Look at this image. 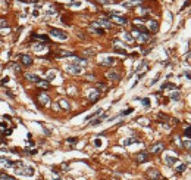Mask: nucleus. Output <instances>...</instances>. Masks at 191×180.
<instances>
[{"instance_id":"f257e3e1","label":"nucleus","mask_w":191,"mask_h":180,"mask_svg":"<svg viewBox=\"0 0 191 180\" xmlns=\"http://www.w3.org/2000/svg\"><path fill=\"white\" fill-rule=\"evenodd\" d=\"M13 170H15V173H16L18 176H25V177H31V176H34V173H35V170H34L32 165H28V164L22 163V161H18V163H15Z\"/></svg>"},{"instance_id":"f03ea898","label":"nucleus","mask_w":191,"mask_h":180,"mask_svg":"<svg viewBox=\"0 0 191 180\" xmlns=\"http://www.w3.org/2000/svg\"><path fill=\"white\" fill-rule=\"evenodd\" d=\"M50 35L53 39H56V40H66L68 39V34L65 33V31H62V30H59V28H51L50 30Z\"/></svg>"},{"instance_id":"7ed1b4c3","label":"nucleus","mask_w":191,"mask_h":180,"mask_svg":"<svg viewBox=\"0 0 191 180\" xmlns=\"http://www.w3.org/2000/svg\"><path fill=\"white\" fill-rule=\"evenodd\" d=\"M131 35H134V37L137 39L138 43H147V41L150 40V35H148L146 31H138V30H137V31H134Z\"/></svg>"},{"instance_id":"20e7f679","label":"nucleus","mask_w":191,"mask_h":180,"mask_svg":"<svg viewBox=\"0 0 191 180\" xmlns=\"http://www.w3.org/2000/svg\"><path fill=\"white\" fill-rule=\"evenodd\" d=\"M15 165V163L12 159L6 158V156H0V168L2 170H7V168H12Z\"/></svg>"},{"instance_id":"39448f33","label":"nucleus","mask_w":191,"mask_h":180,"mask_svg":"<svg viewBox=\"0 0 191 180\" xmlns=\"http://www.w3.org/2000/svg\"><path fill=\"white\" fill-rule=\"evenodd\" d=\"M66 71L69 74H81L82 73V66L76 65V64H69V65H66Z\"/></svg>"},{"instance_id":"423d86ee","label":"nucleus","mask_w":191,"mask_h":180,"mask_svg":"<svg viewBox=\"0 0 191 180\" xmlns=\"http://www.w3.org/2000/svg\"><path fill=\"white\" fill-rule=\"evenodd\" d=\"M147 177L151 180H162V174L156 170V168H150L147 170Z\"/></svg>"},{"instance_id":"0eeeda50","label":"nucleus","mask_w":191,"mask_h":180,"mask_svg":"<svg viewBox=\"0 0 191 180\" xmlns=\"http://www.w3.org/2000/svg\"><path fill=\"white\" fill-rule=\"evenodd\" d=\"M19 62L24 66H31L32 65V58L29 55H19Z\"/></svg>"},{"instance_id":"6e6552de","label":"nucleus","mask_w":191,"mask_h":180,"mask_svg":"<svg viewBox=\"0 0 191 180\" xmlns=\"http://www.w3.org/2000/svg\"><path fill=\"white\" fill-rule=\"evenodd\" d=\"M163 159H165V164H168V165H175L178 163V158L174 156V155H170V154H166L163 156Z\"/></svg>"},{"instance_id":"1a4fd4ad","label":"nucleus","mask_w":191,"mask_h":180,"mask_svg":"<svg viewBox=\"0 0 191 180\" xmlns=\"http://www.w3.org/2000/svg\"><path fill=\"white\" fill-rule=\"evenodd\" d=\"M99 98H100V92H99L97 89H93V90H90V92H88V99H90V102L99 100Z\"/></svg>"},{"instance_id":"9d476101","label":"nucleus","mask_w":191,"mask_h":180,"mask_svg":"<svg viewBox=\"0 0 191 180\" xmlns=\"http://www.w3.org/2000/svg\"><path fill=\"white\" fill-rule=\"evenodd\" d=\"M110 18L116 22V24H121V25H125L126 22H128V19L125 16H121V15H110Z\"/></svg>"},{"instance_id":"9b49d317","label":"nucleus","mask_w":191,"mask_h":180,"mask_svg":"<svg viewBox=\"0 0 191 180\" xmlns=\"http://www.w3.org/2000/svg\"><path fill=\"white\" fill-rule=\"evenodd\" d=\"M100 64H102V65H106V66H112V65L116 64V59H115L113 56H104V58L102 59Z\"/></svg>"},{"instance_id":"f8f14e48","label":"nucleus","mask_w":191,"mask_h":180,"mask_svg":"<svg viewBox=\"0 0 191 180\" xmlns=\"http://www.w3.org/2000/svg\"><path fill=\"white\" fill-rule=\"evenodd\" d=\"M97 24L100 25V27H104V28H112L113 25H112V22L107 19V18H99V21H97Z\"/></svg>"},{"instance_id":"ddd939ff","label":"nucleus","mask_w":191,"mask_h":180,"mask_svg":"<svg viewBox=\"0 0 191 180\" xmlns=\"http://www.w3.org/2000/svg\"><path fill=\"white\" fill-rule=\"evenodd\" d=\"M122 5L125 8H135V6H140L141 5V0H125Z\"/></svg>"},{"instance_id":"4468645a","label":"nucleus","mask_w":191,"mask_h":180,"mask_svg":"<svg viewBox=\"0 0 191 180\" xmlns=\"http://www.w3.org/2000/svg\"><path fill=\"white\" fill-rule=\"evenodd\" d=\"M163 151V143H154V145H151V148H150V152L151 154H159V152H162Z\"/></svg>"},{"instance_id":"2eb2a0df","label":"nucleus","mask_w":191,"mask_h":180,"mask_svg":"<svg viewBox=\"0 0 191 180\" xmlns=\"http://www.w3.org/2000/svg\"><path fill=\"white\" fill-rule=\"evenodd\" d=\"M135 159H137V163H140V164H141V163H146V161H148V159H150V156H148V154H147V152H140V154L137 155V158H135Z\"/></svg>"},{"instance_id":"dca6fc26","label":"nucleus","mask_w":191,"mask_h":180,"mask_svg":"<svg viewBox=\"0 0 191 180\" xmlns=\"http://www.w3.org/2000/svg\"><path fill=\"white\" fill-rule=\"evenodd\" d=\"M106 77H107L109 80H112V81H118V80L121 78V75L116 73V71H109V73L106 74Z\"/></svg>"},{"instance_id":"f3484780","label":"nucleus","mask_w":191,"mask_h":180,"mask_svg":"<svg viewBox=\"0 0 191 180\" xmlns=\"http://www.w3.org/2000/svg\"><path fill=\"white\" fill-rule=\"evenodd\" d=\"M38 100H40V103L43 105V106H47L49 103H50V98L47 96V95H40V96H38Z\"/></svg>"},{"instance_id":"a211bd4d","label":"nucleus","mask_w":191,"mask_h":180,"mask_svg":"<svg viewBox=\"0 0 191 180\" xmlns=\"http://www.w3.org/2000/svg\"><path fill=\"white\" fill-rule=\"evenodd\" d=\"M57 105H59V108H62V109H65V111H68L69 108H71V105H69V102L66 99H59Z\"/></svg>"},{"instance_id":"6ab92c4d","label":"nucleus","mask_w":191,"mask_h":180,"mask_svg":"<svg viewBox=\"0 0 191 180\" xmlns=\"http://www.w3.org/2000/svg\"><path fill=\"white\" fill-rule=\"evenodd\" d=\"M148 30H150L151 33H157V30H159L157 21H150V22H148Z\"/></svg>"},{"instance_id":"aec40b11","label":"nucleus","mask_w":191,"mask_h":180,"mask_svg":"<svg viewBox=\"0 0 191 180\" xmlns=\"http://www.w3.org/2000/svg\"><path fill=\"white\" fill-rule=\"evenodd\" d=\"M147 69V62H143L138 68H137V74H138V77H143L144 75V71Z\"/></svg>"},{"instance_id":"412c9836","label":"nucleus","mask_w":191,"mask_h":180,"mask_svg":"<svg viewBox=\"0 0 191 180\" xmlns=\"http://www.w3.org/2000/svg\"><path fill=\"white\" fill-rule=\"evenodd\" d=\"M25 78L28 81H32V83H38V81H40V77H38L37 74H25Z\"/></svg>"},{"instance_id":"4be33fe9","label":"nucleus","mask_w":191,"mask_h":180,"mask_svg":"<svg viewBox=\"0 0 191 180\" xmlns=\"http://www.w3.org/2000/svg\"><path fill=\"white\" fill-rule=\"evenodd\" d=\"M182 148H184V149H188V151L191 149V139H190V137H188V139H187V137L182 139Z\"/></svg>"},{"instance_id":"5701e85b","label":"nucleus","mask_w":191,"mask_h":180,"mask_svg":"<svg viewBox=\"0 0 191 180\" xmlns=\"http://www.w3.org/2000/svg\"><path fill=\"white\" fill-rule=\"evenodd\" d=\"M137 142H138V139H135V137H129V139L122 140V145H124V146H128V145H132V143H137Z\"/></svg>"},{"instance_id":"b1692460","label":"nucleus","mask_w":191,"mask_h":180,"mask_svg":"<svg viewBox=\"0 0 191 180\" xmlns=\"http://www.w3.org/2000/svg\"><path fill=\"white\" fill-rule=\"evenodd\" d=\"M122 37H124V41H126L128 44H132V43H134V39H132V35H131L129 33H124Z\"/></svg>"},{"instance_id":"393cba45","label":"nucleus","mask_w":191,"mask_h":180,"mask_svg":"<svg viewBox=\"0 0 191 180\" xmlns=\"http://www.w3.org/2000/svg\"><path fill=\"white\" fill-rule=\"evenodd\" d=\"M32 49H34L37 53H40V52H44V50H47L46 44H34V46H32Z\"/></svg>"},{"instance_id":"a878e982","label":"nucleus","mask_w":191,"mask_h":180,"mask_svg":"<svg viewBox=\"0 0 191 180\" xmlns=\"http://www.w3.org/2000/svg\"><path fill=\"white\" fill-rule=\"evenodd\" d=\"M59 56H60V58L68 56V58H69V56H75V53L71 52V50H60V52H59Z\"/></svg>"},{"instance_id":"bb28decb","label":"nucleus","mask_w":191,"mask_h":180,"mask_svg":"<svg viewBox=\"0 0 191 180\" xmlns=\"http://www.w3.org/2000/svg\"><path fill=\"white\" fill-rule=\"evenodd\" d=\"M106 117H107V114H102V117H99V118H96L94 121H91V125H97V124H100Z\"/></svg>"},{"instance_id":"cd10ccee","label":"nucleus","mask_w":191,"mask_h":180,"mask_svg":"<svg viewBox=\"0 0 191 180\" xmlns=\"http://www.w3.org/2000/svg\"><path fill=\"white\" fill-rule=\"evenodd\" d=\"M102 112H103V109H97V111H96V112H93V114H90V115H88V117H87L85 120L88 121V120H91V118H96V117H97V115H100Z\"/></svg>"},{"instance_id":"c85d7f7f","label":"nucleus","mask_w":191,"mask_h":180,"mask_svg":"<svg viewBox=\"0 0 191 180\" xmlns=\"http://www.w3.org/2000/svg\"><path fill=\"white\" fill-rule=\"evenodd\" d=\"M169 98H170L172 100H179V99H181V95H179V92H172Z\"/></svg>"},{"instance_id":"c756f323","label":"nucleus","mask_w":191,"mask_h":180,"mask_svg":"<svg viewBox=\"0 0 191 180\" xmlns=\"http://www.w3.org/2000/svg\"><path fill=\"white\" fill-rule=\"evenodd\" d=\"M37 84H38V87H40V89H49V87H50L49 81H41V80H40Z\"/></svg>"},{"instance_id":"7c9ffc66","label":"nucleus","mask_w":191,"mask_h":180,"mask_svg":"<svg viewBox=\"0 0 191 180\" xmlns=\"http://www.w3.org/2000/svg\"><path fill=\"white\" fill-rule=\"evenodd\" d=\"M34 37H35V39H38L40 41H49V37H47V35H44V34H41V35L34 34Z\"/></svg>"},{"instance_id":"2f4dec72","label":"nucleus","mask_w":191,"mask_h":180,"mask_svg":"<svg viewBox=\"0 0 191 180\" xmlns=\"http://www.w3.org/2000/svg\"><path fill=\"white\" fill-rule=\"evenodd\" d=\"M0 180H15L12 176L6 174V173H0Z\"/></svg>"},{"instance_id":"473e14b6","label":"nucleus","mask_w":191,"mask_h":180,"mask_svg":"<svg viewBox=\"0 0 191 180\" xmlns=\"http://www.w3.org/2000/svg\"><path fill=\"white\" fill-rule=\"evenodd\" d=\"M93 55H96L94 49H85L84 50V56H93Z\"/></svg>"},{"instance_id":"72a5a7b5","label":"nucleus","mask_w":191,"mask_h":180,"mask_svg":"<svg viewBox=\"0 0 191 180\" xmlns=\"http://www.w3.org/2000/svg\"><path fill=\"white\" fill-rule=\"evenodd\" d=\"M187 170V165L185 164H179L178 167H176V173H184Z\"/></svg>"},{"instance_id":"f704fd0d","label":"nucleus","mask_w":191,"mask_h":180,"mask_svg":"<svg viewBox=\"0 0 191 180\" xmlns=\"http://www.w3.org/2000/svg\"><path fill=\"white\" fill-rule=\"evenodd\" d=\"M69 6H72V8H80L81 6V2H80V0H72V2L69 3Z\"/></svg>"},{"instance_id":"c9c22d12","label":"nucleus","mask_w":191,"mask_h":180,"mask_svg":"<svg viewBox=\"0 0 191 180\" xmlns=\"http://www.w3.org/2000/svg\"><path fill=\"white\" fill-rule=\"evenodd\" d=\"M54 77H56V73H54V71H50V73H49V77H47V81L54 80Z\"/></svg>"},{"instance_id":"e433bc0d","label":"nucleus","mask_w":191,"mask_h":180,"mask_svg":"<svg viewBox=\"0 0 191 180\" xmlns=\"http://www.w3.org/2000/svg\"><path fill=\"white\" fill-rule=\"evenodd\" d=\"M12 68H13V71H15L16 74H19V73H21V66H19V65H16V64H12Z\"/></svg>"},{"instance_id":"4c0bfd02","label":"nucleus","mask_w":191,"mask_h":180,"mask_svg":"<svg viewBox=\"0 0 191 180\" xmlns=\"http://www.w3.org/2000/svg\"><path fill=\"white\" fill-rule=\"evenodd\" d=\"M134 109H132V108H128V109H125V111H122L121 112V115H128V114H131Z\"/></svg>"},{"instance_id":"58836bf2","label":"nucleus","mask_w":191,"mask_h":180,"mask_svg":"<svg viewBox=\"0 0 191 180\" xmlns=\"http://www.w3.org/2000/svg\"><path fill=\"white\" fill-rule=\"evenodd\" d=\"M97 86H99V87H97V90H99V92H100V90H107V87H106L103 83H99Z\"/></svg>"},{"instance_id":"ea45409f","label":"nucleus","mask_w":191,"mask_h":180,"mask_svg":"<svg viewBox=\"0 0 191 180\" xmlns=\"http://www.w3.org/2000/svg\"><path fill=\"white\" fill-rule=\"evenodd\" d=\"M138 123H140L141 125H148V120H146V118H141V120H138Z\"/></svg>"},{"instance_id":"a19ab883","label":"nucleus","mask_w":191,"mask_h":180,"mask_svg":"<svg viewBox=\"0 0 191 180\" xmlns=\"http://www.w3.org/2000/svg\"><path fill=\"white\" fill-rule=\"evenodd\" d=\"M115 52H118V53H121V55H125V49H122V47H116V49H115Z\"/></svg>"},{"instance_id":"79ce46f5","label":"nucleus","mask_w":191,"mask_h":180,"mask_svg":"<svg viewBox=\"0 0 191 180\" xmlns=\"http://www.w3.org/2000/svg\"><path fill=\"white\" fill-rule=\"evenodd\" d=\"M184 134H185V137H190V136H191V127H188V129H185V131H184Z\"/></svg>"},{"instance_id":"37998d69","label":"nucleus","mask_w":191,"mask_h":180,"mask_svg":"<svg viewBox=\"0 0 191 180\" xmlns=\"http://www.w3.org/2000/svg\"><path fill=\"white\" fill-rule=\"evenodd\" d=\"M99 3H102V5H110L112 3V0H97Z\"/></svg>"},{"instance_id":"c03bdc74","label":"nucleus","mask_w":191,"mask_h":180,"mask_svg":"<svg viewBox=\"0 0 191 180\" xmlns=\"http://www.w3.org/2000/svg\"><path fill=\"white\" fill-rule=\"evenodd\" d=\"M94 145L97 146V148H99V146H102V140H100V139H96V140H94Z\"/></svg>"},{"instance_id":"a18cd8bd","label":"nucleus","mask_w":191,"mask_h":180,"mask_svg":"<svg viewBox=\"0 0 191 180\" xmlns=\"http://www.w3.org/2000/svg\"><path fill=\"white\" fill-rule=\"evenodd\" d=\"M143 105H144V106H148V105H150V100H148V98L143 99Z\"/></svg>"},{"instance_id":"49530a36","label":"nucleus","mask_w":191,"mask_h":180,"mask_svg":"<svg viewBox=\"0 0 191 180\" xmlns=\"http://www.w3.org/2000/svg\"><path fill=\"white\" fill-rule=\"evenodd\" d=\"M3 27H7V24L5 19H0V28H3Z\"/></svg>"},{"instance_id":"de8ad7c7","label":"nucleus","mask_w":191,"mask_h":180,"mask_svg":"<svg viewBox=\"0 0 191 180\" xmlns=\"http://www.w3.org/2000/svg\"><path fill=\"white\" fill-rule=\"evenodd\" d=\"M159 78H160V75H159V74H157V75H156V78H154V80H153V81H151V83H150V86H153V84H156V83H157V80H159Z\"/></svg>"},{"instance_id":"09e8293b","label":"nucleus","mask_w":191,"mask_h":180,"mask_svg":"<svg viewBox=\"0 0 191 180\" xmlns=\"http://www.w3.org/2000/svg\"><path fill=\"white\" fill-rule=\"evenodd\" d=\"M184 75H185L187 78H190V80H191V71H185V73H184Z\"/></svg>"},{"instance_id":"8fccbe9b","label":"nucleus","mask_w":191,"mask_h":180,"mask_svg":"<svg viewBox=\"0 0 191 180\" xmlns=\"http://www.w3.org/2000/svg\"><path fill=\"white\" fill-rule=\"evenodd\" d=\"M68 142H71V143H73V142H76V139H75V137H69V139H68Z\"/></svg>"},{"instance_id":"3c124183","label":"nucleus","mask_w":191,"mask_h":180,"mask_svg":"<svg viewBox=\"0 0 191 180\" xmlns=\"http://www.w3.org/2000/svg\"><path fill=\"white\" fill-rule=\"evenodd\" d=\"M62 170H63V171L68 170V164H62Z\"/></svg>"},{"instance_id":"603ef678","label":"nucleus","mask_w":191,"mask_h":180,"mask_svg":"<svg viewBox=\"0 0 191 180\" xmlns=\"http://www.w3.org/2000/svg\"><path fill=\"white\" fill-rule=\"evenodd\" d=\"M32 16H38V10H34L32 12Z\"/></svg>"},{"instance_id":"864d4df0","label":"nucleus","mask_w":191,"mask_h":180,"mask_svg":"<svg viewBox=\"0 0 191 180\" xmlns=\"http://www.w3.org/2000/svg\"><path fill=\"white\" fill-rule=\"evenodd\" d=\"M7 81H9V78H7V77H6V78H3V80H2V83H3V84H5V83H7Z\"/></svg>"},{"instance_id":"5fc2aeb1","label":"nucleus","mask_w":191,"mask_h":180,"mask_svg":"<svg viewBox=\"0 0 191 180\" xmlns=\"http://www.w3.org/2000/svg\"><path fill=\"white\" fill-rule=\"evenodd\" d=\"M31 2H37V0H31Z\"/></svg>"},{"instance_id":"6e6d98bb","label":"nucleus","mask_w":191,"mask_h":180,"mask_svg":"<svg viewBox=\"0 0 191 180\" xmlns=\"http://www.w3.org/2000/svg\"><path fill=\"white\" fill-rule=\"evenodd\" d=\"M115 180H116V179H115Z\"/></svg>"}]
</instances>
